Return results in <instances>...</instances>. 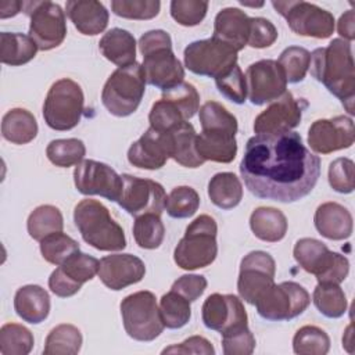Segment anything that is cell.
Instances as JSON below:
<instances>
[{
    "label": "cell",
    "instance_id": "cell-1",
    "mask_svg": "<svg viewBox=\"0 0 355 355\" xmlns=\"http://www.w3.org/2000/svg\"><path fill=\"white\" fill-rule=\"evenodd\" d=\"M240 175L255 197L294 202L316 186L320 158L305 147L297 132L255 135L245 144Z\"/></svg>",
    "mask_w": 355,
    "mask_h": 355
},
{
    "label": "cell",
    "instance_id": "cell-2",
    "mask_svg": "<svg viewBox=\"0 0 355 355\" xmlns=\"http://www.w3.org/2000/svg\"><path fill=\"white\" fill-rule=\"evenodd\" d=\"M311 75L341 100L349 115H354L355 65L352 46L344 39H333L329 46L311 53Z\"/></svg>",
    "mask_w": 355,
    "mask_h": 355
},
{
    "label": "cell",
    "instance_id": "cell-3",
    "mask_svg": "<svg viewBox=\"0 0 355 355\" xmlns=\"http://www.w3.org/2000/svg\"><path fill=\"white\" fill-rule=\"evenodd\" d=\"M201 133L197 135L196 148L204 161L229 164L237 154V119L222 104L207 101L200 108Z\"/></svg>",
    "mask_w": 355,
    "mask_h": 355
},
{
    "label": "cell",
    "instance_id": "cell-4",
    "mask_svg": "<svg viewBox=\"0 0 355 355\" xmlns=\"http://www.w3.org/2000/svg\"><path fill=\"white\" fill-rule=\"evenodd\" d=\"M143 54L146 82L157 89L169 90L183 82L184 68L172 51L171 36L162 29L148 31L139 39Z\"/></svg>",
    "mask_w": 355,
    "mask_h": 355
},
{
    "label": "cell",
    "instance_id": "cell-5",
    "mask_svg": "<svg viewBox=\"0 0 355 355\" xmlns=\"http://www.w3.org/2000/svg\"><path fill=\"white\" fill-rule=\"evenodd\" d=\"M73 222L82 239L98 251H121L126 247L122 226L97 200L79 201L73 209Z\"/></svg>",
    "mask_w": 355,
    "mask_h": 355
},
{
    "label": "cell",
    "instance_id": "cell-6",
    "mask_svg": "<svg viewBox=\"0 0 355 355\" xmlns=\"http://www.w3.org/2000/svg\"><path fill=\"white\" fill-rule=\"evenodd\" d=\"M218 226L212 216H197L184 232L173 251L175 263L184 270H194L211 265L218 255Z\"/></svg>",
    "mask_w": 355,
    "mask_h": 355
},
{
    "label": "cell",
    "instance_id": "cell-7",
    "mask_svg": "<svg viewBox=\"0 0 355 355\" xmlns=\"http://www.w3.org/2000/svg\"><path fill=\"white\" fill-rule=\"evenodd\" d=\"M146 90V78L137 61L115 69L101 92V103L115 116L132 115L140 105Z\"/></svg>",
    "mask_w": 355,
    "mask_h": 355
},
{
    "label": "cell",
    "instance_id": "cell-8",
    "mask_svg": "<svg viewBox=\"0 0 355 355\" xmlns=\"http://www.w3.org/2000/svg\"><path fill=\"white\" fill-rule=\"evenodd\" d=\"M85 96L82 87L69 78L58 79L51 85L43 104V118L54 130L73 129L83 114Z\"/></svg>",
    "mask_w": 355,
    "mask_h": 355
},
{
    "label": "cell",
    "instance_id": "cell-9",
    "mask_svg": "<svg viewBox=\"0 0 355 355\" xmlns=\"http://www.w3.org/2000/svg\"><path fill=\"white\" fill-rule=\"evenodd\" d=\"M293 255L305 272L316 276L318 283L340 284L348 276V259L338 252L330 251L326 244L316 239H300L294 245Z\"/></svg>",
    "mask_w": 355,
    "mask_h": 355
},
{
    "label": "cell",
    "instance_id": "cell-10",
    "mask_svg": "<svg viewBox=\"0 0 355 355\" xmlns=\"http://www.w3.org/2000/svg\"><path fill=\"white\" fill-rule=\"evenodd\" d=\"M125 331L136 341H153L164 330L157 298L151 291L141 290L126 295L121 302Z\"/></svg>",
    "mask_w": 355,
    "mask_h": 355
},
{
    "label": "cell",
    "instance_id": "cell-11",
    "mask_svg": "<svg viewBox=\"0 0 355 355\" xmlns=\"http://www.w3.org/2000/svg\"><path fill=\"white\" fill-rule=\"evenodd\" d=\"M184 67L200 76L218 79L237 65V51L214 36L190 43L183 53Z\"/></svg>",
    "mask_w": 355,
    "mask_h": 355
},
{
    "label": "cell",
    "instance_id": "cell-12",
    "mask_svg": "<svg viewBox=\"0 0 355 355\" xmlns=\"http://www.w3.org/2000/svg\"><path fill=\"white\" fill-rule=\"evenodd\" d=\"M308 291L295 282L273 283L255 301L257 312L266 320H291L301 315L309 305Z\"/></svg>",
    "mask_w": 355,
    "mask_h": 355
},
{
    "label": "cell",
    "instance_id": "cell-13",
    "mask_svg": "<svg viewBox=\"0 0 355 355\" xmlns=\"http://www.w3.org/2000/svg\"><path fill=\"white\" fill-rule=\"evenodd\" d=\"M24 12L29 15V36L37 49L47 51L58 47L67 36V19L62 8L49 0L24 1Z\"/></svg>",
    "mask_w": 355,
    "mask_h": 355
},
{
    "label": "cell",
    "instance_id": "cell-14",
    "mask_svg": "<svg viewBox=\"0 0 355 355\" xmlns=\"http://www.w3.org/2000/svg\"><path fill=\"white\" fill-rule=\"evenodd\" d=\"M273 8L286 18L290 29L301 36L327 39L334 32V17L327 10L308 1H272Z\"/></svg>",
    "mask_w": 355,
    "mask_h": 355
},
{
    "label": "cell",
    "instance_id": "cell-15",
    "mask_svg": "<svg viewBox=\"0 0 355 355\" xmlns=\"http://www.w3.org/2000/svg\"><path fill=\"white\" fill-rule=\"evenodd\" d=\"M121 176L123 182L122 193L118 200L121 208L135 218L146 214H162L165 209L166 193L158 182L136 178L128 173Z\"/></svg>",
    "mask_w": 355,
    "mask_h": 355
},
{
    "label": "cell",
    "instance_id": "cell-16",
    "mask_svg": "<svg viewBox=\"0 0 355 355\" xmlns=\"http://www.w3.org/2000/svg\"><path fill=\"white\" fill-rule=\"evenodd\" d=\"M73 183L83 196H101L116 202L123 187L121 175L110 165L94 159H83L75 166Z\"/></svg>",
    "mask_w": 355,
    "mask_h": 355
},
{
    "label": "cell",
    "instance_id": "cell-17",
    "mask_svg": "<svg viewBox=\"0 0 355 355\" xmlns=\"http://www.w3.org/2000/svg\"><path fill=\"white\" fill-rule=\"evenodd\" d=\"M276 263L265 251L248 252L240 263L237 291L241 300L254 305L258 297L275 283Z\"/></svg>",
    "mask_w": 355,
    "mask_h": 355
},
{
    "label": "cell",
    "instance_id": "cell-18",
    "mask_svg": "<svg viewBox=\"0 0 355 355\" xmlns=\"http://www.w3.org/2000/svg\"><path fill=\"white\" fill-rule=\"evenodd\" d=\"M100 261L85 252H75L49 277V288L61 298L75 295L83 283L92 280L98 273Z\"/></svg>",
    "mask_w": 355,
    "mask_h": 355
},
{
    "label": "cell",
    "instance_id": "cell-19",
    "mask_svg": "<svg viewBox=\"0 0 355 355\" xmlns=\"http://www.w3.org/2000/svg\"><path fill=\"white\" fill-rule=\"evenodd\" d=\"M247 94L254 105H262L279 98L287 86L284 72L275 60H259L245 72Z\"/></svg>",
    "mask_w": 355,
    "mask_h": 355
},
{
    "label": "cell",
    "instance_id": "cell-20",
    "mask_svg": "<svg viewBox=\"0 0 355 355\" xmlns=\"http://www.w3.org/2000/svg\"><path fill=\"white\" fill-rule=\"evenodd\" d=\"M308 107L304 98H295L290 92H284L279 98L272 101L254 121L257 135H276L291 132L300 125L302 112Z\"/></svg>",
    "mask_w": 355,
    "mask_h": 355
},
{
    "label": "cell",
    "instance_id": "cell-21",
    "mask_svg": "<svg viewBox=\"0 0 355 355\" xmlns=\"http://www.w3.org/2000/svg\"><path fill=\"white\" fill-rule=\"evenodd\" d=\"M201 316L205 327L220 334L248 326V318L241 300L233 294L214 293L207 297L201 308Z\"/></svg>",
    "mask_w": 355,
    "mask_h": 355
},
{
    "label": "cell",
    "instance_id": "cell-22",
    "mask_svg": "<svg viewBox=\"0 0 355 355\" xmlns=\"http://www.w3.org/2000/svg\"><path fill=\"white\" fill-rule=\"evenodd\" d=\"M354 121L347 115L315 121L308 130V144L318 154H330L354 144Z\"/></svg>",
    "mask_w": 355,
    "mask_h": 355
},
{
    "label": "cell",
    "instance_id": "cell-23",
    "mask_svg": "<svg viewBox=\"0 0 355 355\" xmlns=\"http://www.w3.org/2000/svg\"><path fill=\"white\" fill-rule=\"evenodd\" d=\"M97 275L105 287L118 291L139 283L146 275V265L136 255L112 254L100 259Z\"/></svg>",
    "mask_w": 355,
    "mask_h": 355
},
{
    "label": "cell",
    "instance_id": "cell-24",
    "mask_svg": "<svg viewBox=\"0 0 355 355\" xmlns=\"http://www.w3.org/2000/svg\"><path fill=\"white\" fill-rule=\"evenodd\" d=\"M169 158L166 135L148 128L128 150V161L136 168L155 171L165 165Z\"/></svg>",
    "mask_w": 355,
    "mask_h": 355
},
{
    "label": "cell",
    "instance_id": "cell-25",
    "mask_svg": "<svg viewBox=\"0 0 355 355\" xmlns=\"http://www.w3.org/2000/svg\"><path fill=\"white\" fill-rule=\"evenodd\" d=\"M251 18L236 7L220 10L214 22V37L232 46L237 53L248 43Z\"/></svg>",
    "mask_w": 355,
    "mask_h": 355
},
{
    "label": "cell",
    "instance_id": "cell-26",
    "mask_svg": "<svg viewBox=\"0 0 355 355\" xmlns=\"http://www.w3.org/2000/svg\"><path fill=\"white\" fill-rule=\"evenodd\" d=\"M65 10L68 18L82 35H98L108 25V11L100 1L69 0L65 4Z\"/></svg>",
    "mask_w": 355,
    "mask_h": 355
},
{
    "label": "cell",
    "instance_id": "cell-27",
    "mask_svg": "<svg viewBox=\"0 0 355 355\" xmlns=\"http://www.w3.org/2000/svg\"><path fill=\"white\" fill-rule=\"evenodd\" d=\"M316 230L329 240H345L352 234V215L341 204L329 201L320 204L313 216Z\"/></svg>",
    "mask_w": 355,
    "mask_h": 355
},
{
    "label": "cell",
    "instance_id": "cell-28",
    "mask_svg": "<svg viewBox=\"0 0 355 355\" xmlns=\"http://www.w3.org/2000/svg\"><path fill=\"white\" fill-rule=\"evenodd\" d=\"M169 150V158L186 168H198L205 161L200 157L196 148L197 133L190 122H183L175 129L165 132Z\"/></svg>",
    "mask_w": 355,
    "mask_h": 355
},
{
    "label": "cell",
    "instance_id": "cell-29",
    "mask_svg": "<svg viewBox=\"0 0 355 355\" xmlns=\"http://www.w3.org/2000/svg\"><path fill=\"white\" fill-rule=\"evenodd\" d=\"M14 309L24 322L39 324L50 312L49 293L37 284L22 286L14 295Z\"/></svg>",
    "mask_w": 355,
    "mask_h": 355
},
{
    "label": "cell",
    "instance_id": "cell-30",
    "mask_svg": "<svg viewBox=\"0 0 355 355\" xmlns=\"http://www.w3.org/2000/svg\"><path fill=\"white\" fill-rule=\"evenodd\" d=\"M98 49L108 61L119 68L136 62V40L125 29L112 28L105 32L98 42Z\"/></svg>",
    "mask_w": 355,
    "mask_h": 355
},
{
    "label": "cell",
    "instance_id": "cell-31",
    "mask_svg": "<svg viewBox=\"0 0 355 355\" xmlns=\"http://www.w3.org/2000/svg\"><path fill=\"white\" fill-rule=\"evenodd\" d=\"M250 227L259 240L277 243L287 233V219L277 208L258 207L250 216Z\"/></svg>",
    "mask_w": 355,
    "mask_h": 355
},
{
    "label": "cell",
    "instance_id": "cell-32",
    "mask_svg": "<svg viewBox=\"0 0 355 355\" xmlns=\"http://www.w3.org/2000/svg\"><path fill=\"white\" fill-rule=\"evenodd\" d=\"M37 135V122L25 108H12L1 119V136L12 144L31 143Z\"/></svg>",
    "mask_w": 355,
    "mask_h": 355
},
{
    "label": "cell",
    "instance_id": "cell-33",
    "mask_svg": "<svg viewBox=\"0 0 355 355\" xmlns=\"http://www.w3.org/2000/svg\"><path fill=\"white\" fill-rule=\"evenodd\" d=\"M37 46L29 35L18 32L0 33V60L6 65L18 67L35 58Z\"/></svg>",
    "mask_w": 355,
    "mask_h": 355
},
{
    "label": "cell",
    "instance_id": "cell-34",
    "mask_svg": "<svg viewBox=\"0 0 355 355\" xmlns=\"http://www.w3.org/2000/svg\"><path fill=\"white\" fill-rule=\"evenodd\" d=\"M208 197L214 205L220 209L237 207L243 198V186L240 179L232 172H219L208 183Z\"/></svg>",
    "mask_w": 355,
    "mask_h": 355
},
{
    "label": "cell",
    "instance_id": "cell-35",
    "mask_svg": "<svg viewBox=\"0 0 355 355\" xmlns=\"http://www.w3.org/2000/svg\"><path fill=\"white\" fill-rule=\"evenodd\" d=\"M64 218L61 211L50 204L36 207L28 216L26 229L33 240L42 241L44 237L62 232Z\"/></svg>",
    "mask_w": 355,
    "mask_h": 355
},
{
    "label": "cell",
    "instance_id": "cell-36",
    "mask_svg": "<svg viewBox=\"0 0 355 355\" xmlns=\"http://www.w3.org/2000/svg\"><path fill=\"white\" fill-rule=\"evenodd\" d=\"M80 330L69 323H62L51 329L44 341L43 354L46 355H75L82 347Z\"/></svg>",
    "mask_w": 355,
    "mask_h": 355
},
{
    "label": "cell",
    "instance_id": "cell-37",
    "mask_svg": "<svg viewBox=\"0 0 355 355\" xmlns=\"http://www.w3.org/2000/svg\"><path fill=\"white\" fill-rule=\"evenodd\" d=\"M312 298L318 311L326 318L337 319L347 311V297L340 284L318 283Z\"/></svg>",
    "mask_w": 355,
    "mask_h": 355
},
{
    "label": "cell",
    "instance_id": "cell-38",
    "mask_svg": "<svg viewBox=\"0 0 355 355\" xmlns=\"http://www.w3.org/2000/svg\"><path fill=\"white\" fill-rule=\"evenodd\" d=\"M159 313L165 327L180 329L186 326L191 318L190 301L179 293L169 290L159 300Z\"/></svg>",
    "mask_w": 355,
    "mask_h": 355
},
{
    "label": "cell",
    "instance_id": "cell-39",
    "mask_svg": "<svg viewBox=\"0 0 355 355\" xmlns=\"http://www.w3.org/2000/svg\"><path fill=\"white\" fill-rule=\"evenodd\" d=\"M86 154L85 143L79 139L51 140L46 148V155L51 164L60 168H69L83 161Z\"/></svg>",
    "mask_w": 355,
    "mask_h": 355
},
{
    "label": "cell",
    "instance_id": "cell-40",
    "mask_svg": "<svg viewBox=\"0 0 355 355\" xmlns=\"http://www.w3.org/2000/svg\"><path fill=\"white\" fill-rule=\"evenodd\" d=\"M35 344L29 329L18 323H6L0 329V354L28 355Z\"/></svg>",
    "mask_w": 355,
    "mask_h": 355
},
{
    "label": "cell",
    "instance_id": "cell-41",
    "mask_svg": "<svg viewBox=\"0 0 355 355\" xmlns=\"http://www.w3.org/2000/svg\"><path fill=\"white\" fill-rule=\"evenodd\" d=\"M165 236V226L161 220V215L146 214L137 216L133 223V237L136 244L144 250L158 248Z\"/></svg>",
    "mask_w": 355,
    "mask_h": 355
},
{
    "label": "cell",
    "instance_id": "cell-42",
    "mask_svg": "<svg viewBox=\"0 0 355 355\" xmlns=\"http://www.w3.org/2000/svg\"><path fill=\"white\" fill-rule=\"evenodd\" d=\"M293 349L298 355H326L330 349V337L320 327L306 324L294 334Z\"/></svg>",
    "mask_w": 355,
    "mask_h": 355
},
{
    "label": "cell",
    "instance_id": "cell-43",
    "mask_svg": "<svg viewBox=\"0 0 355 355\" xmlns=\"http://www.w3.org/2000/svg\"><path fill=\"white\" fill-rule=\"evenodd\" d=\"M78 251H79L78 241L62 232L53 233L40 241L42 257L49 263H53L57 266L64 263L71 255H73Z\"/></svg>",
    "mask_w": 355,
    "mask_h": 355
},
{
    "label": "cell",
    "instance_id": "cell-44",
    "mask_svg": "<svg viewBox=\"0 0 355 355\" xmlns=\"http://www.w3.org/2000/svg\"><path fill=\"white\" fill-rule=\"evenodd\" d=\"M198 207L200 196L190 186H178L166 196L165 209L171 218H190L196 214Z\"/></svg>",
    "mask_w": 355,
    "mask_h": 355
},
{
    "label": "cell",
    "instance_id": "cell-45",
    "mask_svg": "<svg viewBox=\"0 0 355 355\" xmlns=\"http://www.w3.org/2000/svg\"><path fill=\"white\" fill-rule=\"evenodd\" d=\"M282 67L286 80L288 83H298L304 80L311 62V53L300 46H290L284 49L277 60Z\"/></svg>",
    "mask_w": 355,
    "mask_h": 355
},
{
    "label": "cell",
    "instance_id": "cell-46",
    "mask_svg": "<svg viewBox=\"0 0 355 355\" xmlns=\"http://www.w3.org/2000/svg\"><path fill=\"white\" fill-rule=\"evenodd\" d=\"M161 98L171 101L186 121L193 118L200 110V94L197 89L187 82H182L169 90H164Z\"/></svg>",
    "mask_w": 355,
    "mask_h": 355
},
{
    "label": "cell",
    "instance_id": "cell-47",
    "mask_svg": "<svg viewBox=\"0 0 355 355\" xmlns=\"http://www.w3.org/2000/svg\"><path fill=\"white\" fill-rule=\"evenodd\" d=\"M148 122L150 128H153L157 132L165 133L186 122V119L171 101L159 98L151 107V111L148 114Z\"/></svg>",
    "mask_w": 355,
    "mask_h": 355
},
{
    "label": "cell",
    "instance_id": "cell-48",
    "mask_svg": "<svg viewBox=\"0 0 355 355\" xmlns=\"http://www.w3.org/2000/svg\"><path fill=\"white\" fill-rule=\"evenodd\" d=\"M158 0H112L111 10L115 15L128 19H151L158 15Z\"/></svg>",
    "mask_w": 355,
    "mask_h": 355
},
{
    "label": "cell",
    "instance_id": "cell-49",
    "mask_svg": "<svg viewBox=\"0 0 355 355\" xmlns=\"http://www.w3.org/2000/svg\"><path fill=\"white\" fill-rule=\"evenodd\" d=\"M208 1L200 0H172L171 17L183 26H196L207 15Z\"/></svg>",
    "mask_w": 355,
    "mask_h": 355
},
{
    "label": "cell",
    "instance_id": "cell-50",
    "mask_svg": "<svg viewBox=\"0 0 355 355\" xmlns=\"http://www.w3.org/2000/svg\"><path fill=\"white\" fill-rule=\"evenodd\" d=\"M215 85L227 100L234 104H243L247 98L245 76L243 75L239 65H234L227 73L215 79Z\"/></svg>",
    "mask_w": 355,
    "mask_h": 355
},
{
    "label": "cell",
    "instance_id": "cell-51",
    "mask_svg": "<svg viewBox=\"0 0 355 355\" xmlns=\"http://www.w3.org/2000/svg\"><path fill=\"white\" fill-rule=\"evenodd\" d=\"M354 161L347 157L336 158L329 166V184L337 193L349 194L354 191Z\"/></svg>",
    "mask_w": 355,
    "mask_h": 355
},
{
    "label": "cell",
    "instance_id": "cell-52",
    "mask_svg": "<svg viewBox=\"0 0 355 355\" xmlns=\"http://www.w3.org/2000/svg\"><path fill=\"white\" fill-rule=\"evenodd\" d=\"M225 355H250L255 348V337L248 326L237 327L222 334Z\"/></svg>",
    "mask_w": 355,
    "mask_h": 355
},
{
    "label": "cell",
    "instance_id": "cell-53",
    "mask_svg": "<svg viewBox=\"0 0 355 355\" xmlns=\"http://www.w3.org/2000/svg\"><path fill=\"white\" fill-rule=\"evenodd\" d=\"M277 39V29L275 25L262 17L251 18L248 46L254 49H265L272 46Z\"/></svg>",
    "mask_w": 355,
    "mask_h": 355
},
{
    "label": "cell",
    "instance_id": "cell-54",
    "mask_svg": "<svg viewBox=\"0 0 355 355\" xmlns=\"http://www.w3.org/2000/svg\"><path fill=\"white\" fill-rule=\"evenodd\" d=\"M207 279L201 275H183L173 282L171 290L179 293L190 302L196 301L202 295L207 288Z\"/></svg>",
    "mask_w": 355,
    "mask_h": 355
},
{
    "label": "cell",
    "instance_id": "cell-55",
    "mask_svg": "<svg viewBox=\"0 0 355 355\" xmlns=\"http://www.w3.org/2000/svg\"><path fill=\"white\" fill-rule=\"evenodd\" d=\"M162 354H202V355H214L215 348L212 344L201 336H191L186 338L180 344H173L168 348L162 349Z\"/></svg>",
    "mask_w": 355,
    "mask_h": 355
},
{
    "label": "cell",
    "instance_id": "cell-56",
    "mask_svg": "<svg viewBox=\"0 0 355 355\" xmlns=\"http://www.w3.org/2000/svg\"><path fill=\"white\" fill-rule=\"evenodd\" d=\"M337 31H338V35L341 37H344V40H347L349 43L354 40L355 31H354V11L352 10L345 11L340 17L338 24H337Z\"/></svg>",
    "mask_w": 355,
    "mask_h": 355
},
{
    "label": "cell",
    "instance_id": "cell-57",
    "mask_svg": "<svg viewBox=\"0 0 355 355\" xmlns=\"http://www.w3.org/2000/svg\"><path fill=\"white\" fill-rule=\"evenodd\" d=\"M22 7H24V1L3 0L0 3V18L4 19V18H10V17L17 15L21 11Z\"/></svg>",
    "mask_w": 355,
    "mask_h": 355
}]
</instances>
